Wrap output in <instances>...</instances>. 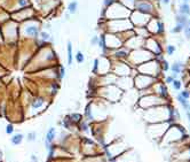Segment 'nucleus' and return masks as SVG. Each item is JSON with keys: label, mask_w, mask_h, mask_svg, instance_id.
<instances>
[{"label": "nucleus", "mask_w": 190, "mask_h": 162, "mask_svg": "<svg viewBox=\"0 0 190 162\" xmlns=\"http://www.w3.org/2000/svg\"><path fill=\"white\" fill-rule=\"evenodd\" d=\"M76 61H77L78 63H81V62H84V60H85V56H84V54L81 53V52H77L76 53Z\"/></svg>", "instance_id": "f3484780"}, {"label": "nucleus", "mask_w": 190, "mask_h": 162, "mask_svg": "<svg viewBox=\"0 0 190 162\" xmlns=\"http://www.w3.org/2000/svg\"><path fill=\"white\" fill-rule=\"evenodd\" d=\"M175 21L178 22L179 24H182L184 28H187V27H188V17H187V15H183V14L176 15V16H175Z\"/></svg>", "instance_id": "6e6552de"}, {"label": "nucleus", "mask_w": 190, "mask_h": 162, "mask_svg": "<svg viewBox=\"0 0 190 162\" xmlns=\"http://www.w3.org/2000/svg\"><path fill=\"white\" fill-rule=\"evenodd\" d=\"M169 124L168 122H162V123H153V124H148V132L149 136L151 138L156 139V140H160L166 130L168 129Z\"/></svg>", "instance_id": "f03ea898"}, {"label": "nucleus", "mask_w": 190, "mask_h": 162, "mask_svg": "<svg viewBox=\"0 0 190 162\" xmlns=\"http://www.w3.org/2000/svg\"><path fill=\"white\" fill-rule=\"evenodd\" d=\"M116 55L118 56V58H126V56L129 55V53H128L127 51H118L116 53Z\"/></svg>", "instance_id": "412c9836"}, {"label": "nucleus", "mask_w": 190, "mask_h": 162, "mask_svg": "<svg viewBox=\"0 0 190 162\" xmlns=\"http://www.w3.org/2000/svg\"><path fill=\"white\" fill-rule=\"evenodd\" d=\"M63 76H64V69L61 68V77H63Z\"/></svg>", "instance_id": "72a5a7b5"}, {"label": "nucleus", "mask_w": 190, "mask_h": 162, "mask_svg": "<svg viewBox=\"0 0 190 162\" xmlns=\"http://www.w3.org/2000/svg\"><path fill=\"white\" fill-rule=\"evenodd\" d=\"M23 139H24V134H22V133H16L10 137V141L13 145H20V144H22Z\"/></svg>", "instance_id": "0eeeda50"}, {"label": "nucleus", "mask_w": 190, "mask_h": 162, "mask_svg": "<svg viewBox=\"0 0 190 162\" xmlns=\"http://www.w3.org/2000/svg\"><path fill=\"white\" fill-rule=\"evenodd\" d=\"M97 66H98V60H95V61H94V67H93V71L94 72L97 71Z\"/></svg>", "instance_id": "c756f323"}, {"label": "nucleus", "mask_w": 190, "mask_h": 162, "mask_svg": "<svg viewBox=\"0 0 190 162\" xmlns=\"http://www.w3.org/2000/svg\"><path fill=\"white\" fill-rule=\"evenodd\" d=\"M172 84H173V89L175 91H180L181 88H182V83H181V81H179V79H174Z\"/></svg>", "instance_id": "dca6fc26"}, {"label": "nucleus", "mask_w": 190, "mask_h": 162, "mask_svg": "<svg viewBox=\"0 0 190 162\" xmlns=\"http://www.w3.org/2000/svg\"><path fill=\"white\" fill-rule=\"evenodd\" d=\"M183 67H184V65H183V62H181V61H174V63L171 66V68H169V70H171L173 74H180V72H183L184 70H183Z\"/></svg>", "instance_id": "20e7f679"}, {"label": "nucleus", "mask_w": 190, "mask_h": 162, "mask_svg": "<svg viewBox=\"0 0 190 162\" xmlns=\"http://www.w3.org/2000/svg\"><path fill=\"white\" fill-rule=\"evenodd\" d=\"M6 133L7 134H13V132H14V125L13 124H8V125H6Z\"/></svg>", "instance_id": "b1692460"}, {"label": "nucleus", "mask_w": 190, "mask_h": 162, "mask_svg": "<svg viewBox=\"0 0 190 162\" xmlns=\"http://www.w3.org/2000/svg\"><path fill=\"white\" fill-rule=\"evenodd\" d=\"M40 36H41V38H42V40H47L48 38H49V35H48L47 32H41Z\"/></svg>", "instance_id": "c85d7f7f"}, {"label": "nucleus", "mask_w": 190, "mask_h": 162, "mask_svg": "<svg viewBox=\"0 0 190 162\" xmlns=\"http://www.w3.org/2000/svg\"><path fill=\"white\" fill-rule=\"evenodd\" d=\"M180 13L183 15H189L190 14V7L188 4H183L180 6Z\"/></svg>", "instance_id": "f8f14e48"}, {"label": "nucleus", "mask_w": 190, "mask_h": 162, "mask_svg": "<svg viewBox=\"0 0 190 162\" xmlns=\"http://www.w3.org/2000/svg\"><path fill=\"white\" fill-rule=\"evenodd\" d=\"M163 3H165V4H168V3H169V0H163Z\"/></svg>", "instance_id": "f704fd0d"}, {"label": "nucleus", "mask_w": 190, "mask_h": 162, "mask_svg": "<svg viewBox=\"0 0 190 162\" xmlns=\"http://www.w3.org/2000/svg\"><path fill=\"white\" fill-rule=\"evenodd\" d=\"M183 29H184V27H183L182 24H179V23H178V24H176V27H175V28H174L172 31H173L174 33H178V32H180V31H182Z\"/></svg>", "instance_id": "393cba45"}, {"label": "nucleus", "mask_w": 190, "mask_h": 162, "mask_svg": "<svg viewBox=\"0 0 190 162\" xmlns=\"http://www.w3.org/2000/svg\"><path fill=\"white\" fill-rule=\"evenodd\" d=\"M179 94L181 95V97L183 98V99H187V100H190V91L187 90V89H184V90L180 91V93Z\"/></svg>", "instance_id": "2eb2a0df"}, {"label": "nucleus", "mask_w": 190, "mask_h": 162, "mask_svg": "<svg viewBox=\"0 0 190 162\" xmlns=\"http://www.w3.org/2000/svg\"><path fill=\"white\" fill-rule=\"evenodd\" d=\"M79 128H80V130H81V131H84V132H87V131H88V129H89L88 124H87L86 122H80Z\"/></svg>", "instance_id": "aec40b11"}, {"label": "nucleus", "mask_w": 190, "mask_h": 162, "mask_svg": "<svg viewBox=\"0 0 190 162\" xmlns=\"http://www.w3.org/2000/svg\"><path fill=\"white\" fill-rule=\"evenodd\" d=\"M76 9H77V1H72V3L69 5V10L71 13H75Z\"/></svg>", "instance_id": "5701e85b"}, {"label": "nucleus", "mask_w": 190, "mask_h": 162, "mask_svg": "<svg viewBox=\"0 0 190 162\" xmlns=\"http://www.w3.org/2000/svg\"><path fill=\"white\" fill-rule=\"evenodd\" d=\"M188 137L189 134L182 125L179 123H171L159 141L163 145H173V144L181 143Z\"/></svg>", "instance_id": "f257e3e1"}, {"label": "nucleus", "mask_w": 190, "mask_h": 162, "mask_svg": "<svg viewBox=\"0 0 190 162\" xmlns=\"http://www.w3.org/2000/svg\"><path fill=\"white\" fill-rule=\"evenodd\" d=\"M112 1H113V0H104V5L105 6H110Z\"/></svg>", "instance_id": "2f4dec72"}, {"label": "nucleus", "mask_w": 190, "mask_h": 162, "mask_svg": "<svg viewBox=\"0 0 190 162\" xmlns=\"http://www.w3.org/2000/svg\"><path fill=\"white\" fill-rule=\"evenodd\" d=\"M139 105L144 109H150L158 106H163V105H167V100L162 99L158 95H149V97L147 95V97H143L140 100Z\"/></svg>", "instance_id": "7ed1b4c3"}, {"label": "nucleus", "mask_w": 190, "mask_h": 162, "mask_svg": "<svg viewBox=\"0 0 190 162\" xmlns=\"http://www.w3.org/2000/svg\"><path fill=\"white\" fill-rule=\"evenodd\" d=\"M69 117V120L71 121V123H78V122H81V118H82V116L80 115V114H72V115H70V116H68Z\"/></svg>", "instance_id": "9b49d317"}, {"label": "nucleus", "mask_w": 190, "mask_h": 162, "mask_svg": "<svg viewBox=\"0 0 190 162\" xmlns=\"http://www.w3.org/2000/svg\"><path fill=\"white\" fill-rule=\"evenodd\" d=\"M43 102H45V99H43V98H36V99L32 101L31 107L33 109H38V108H40V107L42 106Z\"/></svg>", "instance_id": "1a4fd4ad"}, {"label": "nucleus", "mask_w": 190, "mask_h": 162, "mask_svg": "<svg viewBox=\"0 0 190 162\" xmlns=\"http://www.w3.org/2000/svg\"><path fill=\"white\" fill-rule=\"evenodd\" d=\"M26 33L29 36L37 37V36L39 35V33H38V28H37V27H29V28H26Z\"/></svg>", "instance_id": "9d476101"}, {"label": "nucleus", "mask_w": 190, "mask_h": 162, "mask_svg": "<svg viewBox=\"0 0 190 162\" xmlns=\"http://www.w3.org/2000/svg\"><path fill=\"white\" fill-rule=\"evenodd\" d=\"M91 43H92V45H96V44H97V43H98V37H97V36H94V37L92 38Z\"/></svg>", "instance_id": "cd10ccee"}, {"label": "nucleus", "mask_w": 190, "mask_h": 162, "mask_svg": "<svg viewBox=\"0 0 190 162\" xmlns=\"http://www.w3.org/2000/svg\"><path fill=\"white\" fill-rule=\"evenodd\" d=\"M174 79H175V78H174L172 75H171V76H167L166 78H165V83H166V84H172Z\"/></svg>", "instance_id": "a878e982"}, {"label": "nucleus", "mask_w": 190, "mask_h": 162, "mask_svg": "<svg viewBox=\"0 0 190 162\" xmlns=\"http://www.w3.org/2000/svg\"><path fill=\"white\" fill-rule=\"evenodd\" d=\"M31 160H32L33 162H37V157L34 156V155H31Z\"/></svg>", "instance_id": "473e14b6"}, {"label": "nucleus", "mask_w": 190, "mask_h": 162, "mask_svg": "<svg viewBox=\"0 0 190 162\" xmlns=\"http://www.w3.org/2000/svg\"><path fill=\"white\" fill-rule=\"evenodd\" d=\"M72 63V44L68 43V65Z\"/></svg>", "instance_id": "ddd939ff"}, {"label": "nucleus", "mask_w": 190, "mask_h": 162, "mask_svg": "<svg viewBox=\"0 0 190 162\" xmlns=\"http://www.w3.org/2000/svg\"><path fill=\"white\" fill-rule=\"evenodd\" d=\"M98 46L101 47V48L104 49L105 48V40H104V36H101L100 38H98Z\"/></svg>", "instance_id": "4be33fe9"}, {"label": "nucleus", "mask_w": 190, "mask_h": 162, "mask_svg": "<svg viewBox=\"0 0 190 162\" xmlns=\"http://www.w3.org/2000/svg\"><path fill=\"white\" fill-rule=\"evenodd\" d=\"M175 49H176L175 46H173V45H167V46H166V53H167V55H172V54L175 52Z\"/></svg>", "instance_id": "a211bd4d"}, {"label": "nucleus", "mask_w": 190, "mask_h": 162, "mask_svg": "<svg viewBox=\"0 0 190 162\" xmlns=\"http://www.w3.org/2000/svg\"><path fill=\"white\" fill-rule=\"evenodd\" d=\"M18 4H20L22 7H24V6L26 5V0H18Z\"/></svg>", "instance_id": "7c9ffc66"}, {"label": "nucleus", "mask_w": 190, "mask_h": 162, "mask_svg": "<svg viewBox=\"0 0 190 162\" xmlns=\"http://www.w3.org/2000/svg\"><path fill=\"white\" fill-rule=\"evenodd\" d=\"M176 101L179 102V104L182 106V108L184 109V111L187 113V111H190V100H187V99H183L182 97H181L180 94H178L175 97Z\"/></svg>", "instance_id": "39448f33"}, {"label": "nucleus", "mask_w": 190, "mask_h": 162, "mask_svg": "<svg viewBox=\"0 0 190 162\" xmlns=\"http://www.w3.org/2000/svg\"><path fill=\"white\" fill-rule=\"evenodd\" d=\"M188 28H190V19H189V21H188Z\"/></svg>", "instance_id": "c9c22d12"}, {"label": "nucleus", "mask_w": 190, "mask_h": 162, "mask_svg": "<svg viewBox=\"0 0 190 162\" xmlns=\"http://www.w3.org/2000/svg\"><path fill=\"white\" fill-rule=\"evenodd\" d=\"M160 70H163V71H169V68H171V66H169L168 61L166 60H162L160 61Z\"/></svg>", "instance_id": "4468645a"}, {"label": "nucleus", "mask_w": 190, "mask_h": 162, "mask_svg": "<svg viewBox=\"0 0 190 162\" xmlns=\"http://www.w3.org/2000/svg\"><path fill=\"white\" fill-rule=\"evenodd\" d=\"M184 1H188V0H184Z\"/></svg>", "instance_id": "e433bc0d"}, {"label": "nucleus", "mask_w": 190, "mask_h": 162, "mask_svg": "<svg viewBox=\"0 0 190 162\" xmlns=\"http://www.w3.org/2000/svg\"><path fill=\"white\" fill-rule=\"evenodd\" d=\"M55 137H56V129H55L54 127H52V128L48 129L47 133H46L45 141H46V143H53V140L55 139Z\"/></svg>", "instance_id": "423d86ee"}, {"label": "nucleus", "mask_w": 190, "mask_h": 162, "mask_svg": "<svg viewBox=\"0 0 190 162\" xmlns=\"http://www.w3.org/2000/svg\"><path fill=\"white\" fill-rule=\"evenodd\" d=\"M36 138H37V133L34 131L29 132V133H27V136H26L27 141H34V140H36Z\"/></svg>", "instance_id": "6ab92c4d"}, {"label": "nucleus", "mask_w": 190, "mask_h": 162, "mask_svg": "<svg viewBox=\"0 0 190 162\" xmlns=\"http://www.w3.org/2000/svg\"><path fill=\"white\" fill-rule=\"evenodd\" d=\"M86 117H87V120H92V115H91V107H87V109H86Z\"/></svg>", "instance_id": "bb28decb"}]
</instances>
